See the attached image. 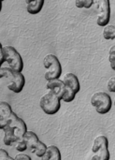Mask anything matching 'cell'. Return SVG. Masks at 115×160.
I'll list each match as a JSON object with an SVG mask.
<instances>
[{
	"label": "cell",
	"instance_id": "obj_14",
	"mask_svg": "<svg viewBox=\"0 0 115 160\" xmlns=\"http://www.w3.org/2000/svg\"><path fill=\"white\" fill-rule=\"evenodd\" d=\"M41 160H62V156L59 148L55 145L48 146L47 152Z\"/></svg>",
	"mask_w": 115,
	"mask_h": 160
},
{
	"label": "cell",
	"instance_id": "obj_3",
	"mask_svg": "<svg viewBox=\"0 0 115 160\" xmlns=\"http://www.w3.org/2000/svg\"><path fill=\"white\" fill-rule=\"evenodd\" d=\"M0 77L8 81L7 87L11 92L19 94L23 90L25 85V78L22 75V73L12 70L11 68L7 67L1 68Z\"/></svg>",
	"mask_w": 115,
	"mask_h": 160
},
{
	"label": "cell",
	"instance_id": "obj_21",
	"mask_svg": "<svg viewBox=\"0 0 115 160\" xmlns=\"http://www.w3.org/2000/svg\"><path fill=\"white\" fill-rule=\"evenodd\" d=\"M0 160H15V158H11L6 150L1 149L0 150Z\"/></svg>",
	"mask_w": 115,
	"mask_h": 160
},
{
	"label": "cell",
	"instance_id": "obj_5",
	"mask_svg": "<svg viewBox=\"0 0 115 160\" xmlns=\"http://www.w3.org/2000/svg\"><path fill=\"white\" fill-rule=\"evenodd\" d=\"M91 105L98 114H107L112 108V99L106 92H97L91 98Z\"/></svg>",
	"mask_w": 115,
	"mask_h": 160
},
{
	"label": "cell",
	"instance_id": "obj_18",
	"mask_svg": "<svg viewBox=\"0 0 115 160\" xmlns=\"http://www.w3.org/2000/svg\"><path fill=\"white\" fill-rule=\"evenodd\" d=\"M94 4V0H78L75 2V5L78 8H90Z\"/></svg>",
	"mask_w": 115,
	"mask_h": 160
},
{
	"label": "cell",
	"instance_id": "obj_2",
	"mask_svg": "<svg viewBox=\"0 0 115 160\" xmlns=\"http://www.w3.org/2000/svg\"><path fill=\"white\" fill-rule=\"evenodd\" d=\"M5 62L8 63V68L17 72L23 70V60L19 52L12 46H2L0 53V64L3 65Z\"/></svg>",
	"mask_w": 115,
	"mask_h": 160
},
{
	"label": "cell",
	"instance_id": "obj_15",
	"mask_svg": "<svg viewBox=\"0 0 115 160\" xmlns=\"http://www.w3.org/2000/svg\"><path fill=\"white\" fill-rule=\"evenodd\" d=\"M111 159V154L109 151V148H103L97 154H94L91 160H110Z\"/></svg>",
	"mask_w": 115,
	"mask_h": 160
},
{
	"label": "cell",
	"instance_id": "obj_23",
	"mask_svg": "<svg viewBox=\"0 0 115 160\" xmlns=\"http://www.w3.org/2000/svg\"><path fill=\"white\" fill-rule=\"evenodd\" d=\"M113 105H114V107H115V99H114V101H113Z\"/></svg>",
	"mask_w": 115,
	"mask_h": 160
},
{
	"label": "cell",
	"instance_id": "obj_17",
	"mask_svg": "<svg viewBox=\"0 0 115 160\" xmlns=\"http://www.w3.org/2000/svg\"><path fill=\"white\" fill-rule=\"evenodd\" d=\"M13 147L16 149V151L20 152L21 154H23V152H25L26 150H28V147H27V143L25 142L24 139L22 140H18L15 144L13 145Z\"/></svg>",
	"mask_w": 115,
	"mask_h": 160
},
{
	"label": "cell",
	"instance_id": "obj_4",
	"mask_svg": "<svg viewBox=\"0 0 115 160\" xmlns=\"http://www.w3.org/2000/svg\"><path fill=\"white\" fill-rule=\"evenodd\" d=\"M43 66L46 68L44 78L47 82L60 79L63 72V68L56 55L47 54L43 59Z\"/></svg>",
	"mask_w": 115,
	"mask_h": 160
},
{
	"label": "cell",
	"instance_id": "obj_19",
	"mask_svg": "<svg viewBox=\"0 0 115 160\" xmlns=\"http://www.w3.org/2000/svg\"><path fill=\"white\" fill-rule=\"evenodd\" d=\"M109 61L110 65L112 70L115 71V44L111 47L110 52H109Z\"/></svg>",
	"mask_w": 115,
	"mask_h": 160
},
{
	"label": "cell",
	"instance_id": "obj_9",
	"mask_svg": "<svg viewBox=\"0 0 115 160\" xmlns=\"http://www.w3.org/2000/svg\"><path fill=\"white\" fill-rule=\"evenodd\" d=\"M98 6V15L97 19V23L100 27H107L110 25L111 21V2L109 0H98L95 1Z\"/></svg>",
	"mask_w": 115,
	"mask_h": 160
},
{
	"label": "cell",
	"instance_id": "obj_22",
	"mask_svg": "<svg viewBox=\"0 0 115 160\" xmlns=\"http://www.w3.org/2000/svg\"><path fill=\"white\" fill-rule=\"evenodd\" d=\"M15 160H32L31 158H29V156L25 155V154H19L15 157Z\"/></svg>",
	"mask_w": 115,
	"mask_h": 160
},
{
	"label": "cell",
	"instance_id": "obj_7",
	"mask_svg": "<svg viewBox=\"0 0 115 160\" xmlns=\"http://www.w3.org/2000/svg\"><path fill=\"white\" fill-rule=\"evenodd\" d=\"M61 99L55 95L49 92L45 94L39 100V106L41 110L48 115L56 114L61 109Z\"/></svg>",
	"mask_w": 115,
	"mask_h": 160
},
{
	"label": "cell",
	"instance_id": "obj_13",
	"mask_svg": "<svg viewBox=\"0 0 115 160\" xmlns=\"http://www.w3.org/2000/svg\"><path fill=\"white\" fill-rule=\"evenodd\" d=\"M103 148H109V140L106 136H98L95 139L94 144L92 147L93 154H97Z\"/></svg>",
	"mask_w": 115,
	"mask_h": 160
},
{
	"label": "cell",
	"instance_id": "obj_10",
	"mask_svg": "<svg viewBox=\"0 0 115 160\" xmlns=\"http://www.w3.org/2000/svg\"><path fill=\"white\" fill-rule=\"evenodd\" d=\"M46 88L52 93L53 95H55L59 99L63 100L65 95H66V84L63 82V80H54V81H50L47 82L46 84Z\"/></svg>",
	"mask_w": 115,
	"mask_h": 160
},
{
	"label": "cell",
	"instance_id": "obj_11",
	"mask_svg": "<svg viewBox=\"0 0 115 160\" xmlns=\"http://www.w3.org/2000/svg\"><path fill=\"white\" fill-rule=\"evenodd\" d=\"M25 3H26V10L31 15L38 14L44 6V0H36V1L26 0Z\"/></svg>",
	"mask_w": 115,
	"mask_h": 160
},
{
	"label": "cell",
	"instance_id": "obj_6",
	"mask_svg": "<svg viewBox=\"0 0 115 160\" xmlns=\"http://www.w3.org/2000/svg\"><path fill=\"white\" fill-rule=\"evenodd\" d=\"M63 82H65L66 89H67L66 95L63 98V101H65L66 103H70L75 99L76 95L81 90L80 81L74 73L69 72L65 75Z\"/></svg>",
	"mask_w": 115,
	"mask_h": 160
},
{
	"label": "cell",
	"instance_id": "obj_12",
	"mask_svg": "<svg viewBox=\"0 0 115 160\" xmlns=\"http://www.w3.org/2000/svg\"><path fill=\"white\" fill-rule=\"evenodd\" d=\"M3 131H4V139H3L4 144L7 146H13L15 142L19 140L16 137L14 129L12 128L7 127L6 128L3 129Z\"/></svg>",
	"mask_w": 115,
	"mask_h": 160
},
{
	"label": "cell",
	"instance_id": "obj_8",
	"mask_svg": "<svg viewBox=\"0 0 115 160\" xmlns=\"http://www.w3.org/2000/svg\"><path fill=\"white\" fill-rule=\"evenodd\" d=\"M24 141L27 143L28 150H30L36 157L42 158L47 152L48 146L42 142L38 135L33 131H28L24 136Z\"/></svg>",
	"mask_w": 115,
	"mask_h": 160
},
{
	"label": "cell",
	"instance_id": "obj_1",
	"mask_svg": "<svg viewBox=\"0 0 115 160\" xmlns=\"http://www.w3.org/2000/svg\"><path fill=\"white\" fill-rule=\"evenodd\" d=\"M7 127L14 129L16 137L19 140L24 139V136L28 132L25 122L12 112V109L8 102L2 101L0 103V129L3 130Z\"/></svg>",
	"mask_w": 115,
	"mask_h": 160
},
{
	"label": "cell",
	"instance_id": "obj_16",
	"mask_svg": "<svg viewBox=\"0 0 115 160\" xmlns=\"http://www.w3.org/2000/svg\"><path fill=\"white\" fill-rule=\"evenodd\" d=\"M103 37L107 40L115 39V25H108L103 30Z\"/></svg>",
	"mask_w": 115,
	"mask_h": 160
},
{
	"label": "cell",
	"instance_id": "obj_20",
	"mask_svg": "<svg viewBox=\"0 0 115 160\" xmlns=\"http://www.w3.org/2000/svg\"><path fill=\"white\" fill-rule=\"evenodd\" d=\"M107 88L110 92L115 93V77H112L109 81H108V84H107Z\"/></svg>",
	"mask_w": 115,
	"mask_h": 160
}]
</instances>
